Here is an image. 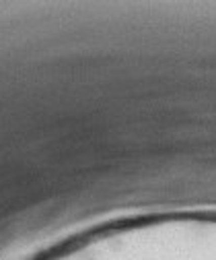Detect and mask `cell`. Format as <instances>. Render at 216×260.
Wrapping results in <instances>:
<instances>
[{"label": "cell", "mask_w": 216, "mask_h": 260, "mask_svg": "<svg viewBox=\"0 0 216 260\" xmlns=\"http://www.w3.org/2000/svg\"><path fill=\"white\" fill-rule=\"evenodd\" d=\"M80 260H99V258H97V256H82Z\"/></svg>", "instance_id": "6da1fadb"}]
</instances>
